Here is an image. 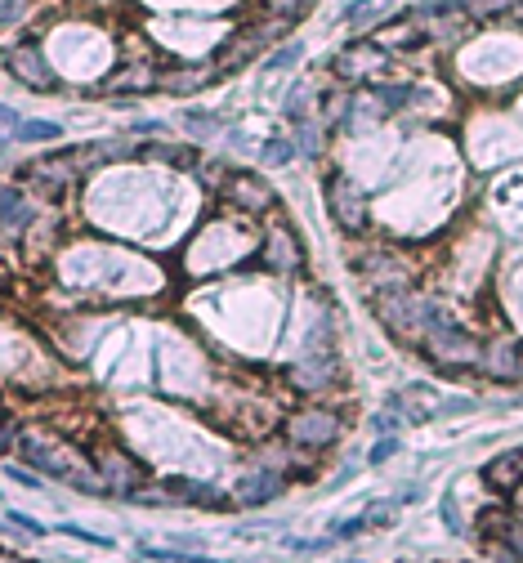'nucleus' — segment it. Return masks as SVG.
<instances>
[{
  "label": "nucleus",
  "mask_w": 523,
  "mask_h": 563,
  "mask_svg": "<svg viewBox=\"0 0 523 563\" xmlns=\"http://www.w3.org/2000/svg\"><path fill=\"white\" fill-rule=\"evenodd\" d=\"M421 349H425V358H430L434 367H443V371H470V367H479V353H483L479 340H474L470 331H461L456 322H448V318H434L430 327H425Z\"/></svg>",
  "instance_id": "1"
},
{
  "label": "nucleus",
  "mask_w": 523,
  "mask_h": 563,
  "mask_svg": "<svg viewBox=\"0 0 523 563\" xmlns=\"http://www.w3.org/2000/svg\"><path fill=\"white\" fill-rule=\"evenodd\" d=\"M376 309H380V322H385L398 340H421L425 327L439 318L434 300L430 295H421V291H385Z\"/></svg>",
  "instance_id": "2"
},
{
  "label": "nucleus",
  "mask_w": 523,
  "mask_h": 563,
  "mask_svg": "<svg viewBox=\"0 0 523 563\" xmlns=\"http://www.w3.org/2000/svg\"><path fill=\"white\" fill-rule=\"evenodd\" d=\"M291 32V23L287 18H260V23H251V27H242L237 36H228V45H220V54H215V63L211 68L228 76V72H237V68H246V63L255 59V54L264 50V45H273V41H282V36Z\"/></svg>",
  "instance_id": "3"
},
{
  "label": "nucleus",
  "mask_w": 523,
  "mask_h": 563,
  "mask_svg": "<svg viewBox=\"0 0 523 563\" xmlns=\"http://www.w3.org/2000/svg\"><path fill=\"white\" fill-rule=\"evenodd\" d=\"M340 434H345V421H340V412H331V407H300V412L287 416V443L304 447V452H327V447L340 443Z\"/></svg>",
  "instance_id": "4"
},
{
  "label": "nucleus",
  "mask_w": 523,
  "mask_h": 563,
  "mask_svg": "<svg viewBox=\"0 0 523 563\" xmlns=\"http://www.w3.org/2000/svg\"><path fill=\"white\" fill-rule=\"evenodd\" d=\"M23 179L36 188V193H45V197H68L72 184L81 179V161H76V152H72V157H68V152H50V157L27 161Z\"/></svg>",
  "instance_id": "5"
},
{
  "label": "nucleus",
  "mask_w": 523,
  "mask_h": 563,
  "mask_svg": "<svg viewBox=\"0 0 523 563\" xmlns=\"http://www.w3.org/2000/svg\"><path fill=\"white\" fill-rule=\"evenodd\" d=\"M90 461H94V470L103 474V483H108V496H126L130 501V492L144 488V465H139L130 452H121L117 443L94 447Z\"/></svg>",
  "instance_id": "6"
},
{
  "label": "nucleus",
  "mask_w": 523,
  "mask_h": 563,
  "mask_svg": "<svg viewBox=\"0 0 523 563\" xmlns=\"http://www.w3.org/2000/svg\"><path fill=\"white\" fill-rule=\"evenodd\" d=\"M327 215L336 219V228H345V233H363L367 228V193H363V184H354L349 175H331L327 179Z\"/></svg>",
  "instance_id": "7"
},
{
  "label": "nucleus",
  "mask_w": 523,
  "mask_h": 563,
  "mask_svg": "<svg viewBox=\"0 0 523 563\" xmlns=\"http://www.w3.org/2000/svg\"><path fill=\"white\" fill-rule=\"evenodd\" d=\"M5 68H9V76H14L18 85H27V90H36V94H54V90H59V76H54V68L45 63L41 45H32V41L5 50Z\"/></svg>",
  "instance_id": "8"
},
{
  "label": "nucleus",
  "mask_w": 523,
  "mask_h": 563,
  "mask_svg": "<svg viewBox=\"0 0 523 563\" xmlns=\"http://www.w3.org/2000/svg\"><path fill=\"white\" fill-rule=\"evenodd\" d=\"M220 193H224V202L233 206V211H242L246 219L278 211V193H273V184H264L260 175H228L220 184Z\"/></svg>",
  "instance_id": "9"
},
{
  "label": "nucleus",
  "mask_w": 523,
  "mask_h": 563,
  "mask_svg": "<svg viewBox=\"0 0 523 563\" xmlns=\"http://www.w3.org/2000/svg\"><path fill=\"white\" fill-rule=\"evenodd\" d=\"M260 264H264L269 273H282V278L300 273V269H304V246H300V237L291 233L287 224H273L269 233H264V242H260Z\"/></svg>",
  "instance_id": "10"
},
{
  "label": "nucleus",
  "mask_w": 523,
  "mask_h": 563,
  "mask_svg": "<svg viewBox=\"0 0 523 563\" xmlns=\"http://www.w3.org/2000/svg\"><path fill=\"white\" fill-rule=\"evenodd\" d=\"M385 63H389L385 45H380V41H358V45H349L336 63H331V72H336L340 81H372V76L385 72Z\"/></svg>",
  "instance_id": "11"
},
{
  "label": "nucleus",
  "mask_w": 523,
  "mask_h": 563,
  "mask_svg": "<svg viewBox=\"0 0 523 563\" xmlns=\"http://www.w3.org/2000/svg\"><path fill=\"white\" fill-rule=\"evenodd\" d=\"M358 273H363L367 286H372L376 295H385V291H407V286H412V269H407V264L398 260L394 251H372V255H363V260H358Z\"/></svg>",
  "instance_id": "12"
},
{
  "label": "nucleus",
  "mask_w": 523,
  "mask_h": 563,
  "mask_svg": "<svg viewBox=\"0 0 523 563\" xmlns=\"http://www.w3.org/2000/svg\"><path fill=\"white\" fill-rule=\"evenodd\" d=\"M479 371L492 380H501V385H515V380H523V353L510 336H497L488 340L479 353Z\"/></svg>",
  "instance_id": "13"
},
{
  "label": "nucleus",
  "mask_w": 523,
  "mask_h": 563,
  "mask_svg": "<svg viewBox=\"0 0 523 563\" xmlns=\"http://www.w3.org/2000/svg\"><path fill=\"white\" fill-rule=\"evenodd\" d=\"M282 492H287V474H282V470H269V465H260V470H246V479L237 483V496H233V501L242 505V510H260V505L278 501Z\"/></svg>",
  "instance_id": "14"
},
{
  "label": "nucleus",
  "mask_w": 523,
  "mask_h": 563,
  "mask_svg": "<svg viewBox=\"0 0 523 563\" xmlns=\"http://www.w3.org/2000/svg\"><path fill=\"white\" fill-rule=\"evenodd\" d=\"M336 376H340V367H336L331 353H309V358L291 362V371H287V380L300 389V394H318V389L336 385Z\"/></svg>",
  "instance_id": "15"
},
{
  "label": "nucleus",
  "mask_w": 523,
  "mask_h": 563,
  "mask_svg": "<svg viewBox=\"0 0 523 563\" xmlns=\"http://www.w3.org/2000/svg\"><path fill=\"white\" fill-rule=\"evenodd\" d=\"M32 224H36V211L27 202V193L14 184H0V237H23Z\"/></svg>",
  "instance_id": "16"
},
{
  "label": "nucleus",
  "mask_w": 523,
  "mask_h": 563,
  "mask_svg": "<svg viewBox=\"0 0 523 563\" xmlns=\"http://www.w3.org/2000/svg\"><path fill=\"white\" fill-rule=\"evenodd\" d=\"M103 90H108V94H148V90H161V76L144 59V63H130V68L112 72L108 81H103Z\"/></svg>",
  "instance_id": "17"
},
{
  "label": "nucleus",
  "mask_w": 523,
  "mask_h": 563,
  "mask_svg": "<svg viewBox=\"0 0 523 563\" xmlns=\"http://www.w3.org/2000/svg\"><path fill=\"white\" fill-rule=\"evenodd\" d=\"M483 479H488V488H497V492L523 488V447H515V452H501L497 461L483 470Z\"/></svg>",
  "instance_id": "18"
},
{
  "label": "nucleus",
  "mask_w": 523,
  "mask_h": 563,
  "mask_svg": "<svg viewBox=\"0 0 523 563\" xmlns=\"http://www.w3.org/2000/svg\"><path fill=\"white\" fill-rule=\"evenodd\" d=\"M376 41L385 45V50H412L416 41H425L421 18H389V23L376 32Z\"/></svg>",
  "instance_id": "19"
},
{
  "label": "nucleus",
  "mask_w": 523,
  "mask_h": 563,
  "mask_svg": "<svg viewBox=\"0 0 523 563\" xmlns=\"http://www.w3.org/2000/svg\"><path fill=\"white\" fill-rule=\"evenodd\" d=\"M211 81H220V72H215V68H193V72L161 76V90H166V94H197V90H206Z\"/></svg>",
  "instance_id": "20"
},
{
  "label": "nucleus",
  "mask_w": 523,
  "mask_h": 563,
  "mask_svg": "<svg viewBox=\"0 0 523 563\" xmlns=\"http://www.w3.org/2000/svg\"><path fill=\"white\" fill-rule=\"evenodd\" d=\"M322 148H327V130L313 117H300L296 121V152L300 157H322Z\"/></svg>",
  "instance_id": "21"
},
{
  "label": "nucleus",
  "mask_w": 523,
  "mask_h": 563,
  "mask_svg": "<svg viewBox=\"0 0 523 563\" xmlns=\"http://www.w3.org/2000/svg\"><path fill=\"white\" fill-rule=\"evenodd\" d=\"M139 152L152 157V161H166V166H179V170L197 166V152L193 148H175V143H139Z\"/></svg>",
  "instance_id": "22"
},
{
  "label": "nucleus",
  "mask_w": 523,
  "mask_h": 563,
  "mask_svg": "<svg viewBox=\"0 0 523 563\" xmlns=\"http://www.w3.org/2000/svg\"><path fill=\"white\" fill-rule=\"evenodd\" d=\"M345 18L354 27H372L380 18H394V14H389V5H376V0H354V5L345 9Z\"/></svg>",
  "instance_id": "23"
},
{
  "label": "nucleus",
  "mask_w": 523,
  "mask_h": 563,
  "mask_svg": "<svg viewBox=\"0 0 523 563\" xmlns=\"http://www.w3.org/2000/svg\"><path fill=\"white\" fill-rule=\"evenodd\" d=\"M376 94H380V108H385V112H403L407 103L416 99L412 85H376Z\"/></svg>",
  "instance_id": "24"
},
{
  "label": "nucleus",
  "mask_w": 523,
  "mask_h": 563,
  "mask_svg": "<svg viewBox=\"0 0 523 563\" xmlns=\"http://www.w3.org/2000/svg\"><path fill=\"white\" fill-rule=\"evenodd\" d=\"M291 157H296V139H264V148H260L264 166H287Z\"/></svg>",
  "instance_id": "25"
},
{
  "label": "nucleus",
  "mask_w": 523,
  "mask_h": 563,
  "mask_svg": "<svg viewBox=\"0 0 523 563\" xmlns=\"http://www.w3.org/2000/svg\"><path fill=\"white\" fill-rule=\"evenodd\" d=\"M220 126H224V121L215 117V112H184V130L193 139H211Z\"/></svg>",
  "instance_id": "26"
},
{
  "label": "nucleus",
  "mask_w": 523,
  "mask_h": 563,
  "mask_svg": "<svg viewBox=\"0 0 523 563\" xmlns=\"http://www.w3.org/2000/svg\"><path fill=\"white\" fill-rule=\"evenodd\" d=\"M59 135L63 130L54 126V121H23V126H18V139L23 143H54Z\"/></svg>",
  "instance_id": "27"
},
{
  "label": "nucleus",
  "mask_w": 523,
  "mask_h": 563,
  "mask_svg": "<svg viewBox=\"0 0 523 563\" xmlns=\"http://www.w3.org/2000/svg\"><path fill=\"white\" fill-rule=\"evenodd\" d=\"M300 63V41H287L282 50H273L269 59H264V72H287Z\"/></svg>",
  "instance_id": "28"
},
{
  "label": "nucleus",
  "mask_w": 523,
  "mask_h": 563,
  "mask_svg": "<svg viewBox=\"0 0 523 563\" xmlns=\"http://www.w3.org/2000/svg\"><path fill=\"white\" fill-rule=\"evenodd\" d=\"M515 9V0H461V14L470 18H492V14H506Z\"/></svg>",
  "instance_id": "29"
},
{
  "label": "nucleus",
  "mask_w": 523,
  "mask_h": 563,
  "mask_svg": "<svg viewBox=\"0 0 523 563\" xmlns=\"http://www.w3.org/2000/svg\"><path fill=\"white\" fill-rule=\"evenodd\" d=\"M313 0H264V9H269L273 18H287V23H296V18L309 14Z\"/></svg>",
  "instance_id": "30"
},
{
  "label": "nucleus",
  "mask_w": 523,
  "mask_h": 563,
  "mask_svg": "<svg viewBox=\"0 0 523 563\" xmlns=\"http://www.w3.org/2000/svg\"><path fill=\"white\" fill-rule=\"evenodd\" d=\"M304 99H318V90H313V85H304V81H300L296 90H291L287 99H282V112H287L291 121H300V117H304Z\"/></svg>",
  "instance_id": "31"
},
{
  "label": "nucleus",
  "mask_w": 523,
  "mask_h": 563,
  "mask_svg": "<svg viewBox=\"0 0 523 563\" xmlns=\"http://www.w3.org/2000/svg\"><path fill=\"white\" fill-rule=\"evenodd\" d=\"M394 505L398 501H372L367 505V514H363V523L367 528H389V523H394Z\"/></svg>",
  "instance_id": "32"
},
{
  "label": "nucleus",
  "mask_w": 523,
  "mask_h": 563,
  "mask_svg": "<svg viewBox=\"0 0 523 563\" xmlns=\"http://www.w3.org/2000/svg\"><path fill=\"white\" fill-rule=\"evenodd\" d=\"M18 126H23V121H18V112L0 103V148H5L9 139H18Z\"/></svg>",
  "instance_id": "33"
},
{
  "label": "nucleus",
  "mask_w": 523,
  "mask_h": 563,
  "mask_svg": "<svg viewBox=\"0 0 523 563\" xmlns=\"http://www.w3.org/2000/svg\"><path fill=\"white\" fill-rule=\"evenodd\" d=\"M287 550H291V555H327L331 541H327V537H318V541H304V537H296V541H287Z\"/></svg>",
  "instance_id": "34"
},
{
  "label": "nucleus",
  "mask_w": 523,
  "mask_h": 563,
  "mask_svg": "<svg viewBox=\"0 0 523 563\" xmlns=\"http://www.w3.org/2000/svg\"><path fill=\"white\" fill-rule=\"evenodd\" d=\"M32 9V0H0V27H9V23H18V18Z\"/></svg>",
  "instance_id": "35"
},
{
  "label": "nucleus",
  "mask_w": 523,
  "mask_h": 563,
  "mask_svg": "<svg viewBox=\"0 0 523 563\" xmlns=\"http://www.w3.org/2000/svg\"><path fill=\"white\" fill-rule=\"evenodd\" d=\"M394 452H398V438H394V434H380V443L372 447V456H367V461H372V465H385Z\"/></svg>",
  "instance_id": "36"
},
{
  "label": "nucleus",
  "mask_w": 523,
  "mask_h": 563,
  "mask_svg": "<svg viewBox=\"0 0 523 563\" xmlns=\"http://www.w3.org/2000/svg\"><path fill=\"white\" fill-rule=\"evenodd\" d=\"M14 447H18V421L14 416H5V421H0V456L14 452Z\"/></svg>",
  "instance_id": "37"
},
{
  "label": "nucleus",
  "mask_w": 523,
  "mask_h": 563,
  "mask_svg": "<svg viewBox=\"0 0 523 563\" xmlns=\"http://www.w3.org/2000/svg\"><path fill=\"white\" fill-rule=\"evenodd\" d=\"M63 532L76 537V541H85V546H112L108 537H99V532H90V528H76V523H63Z\"/></svg>",
  "instance_id": "38"
},
{
  "label": "nucleus",
  "mask_w": 523,
  "mask_h": 563,
  "mask_svg": "<svg viewBox=\"0 0 523 563\" xmlns=\"http://www.w3.org/2000/svg\"><path fill=\"white\" fill-rule=\"evenodd\" d=\"M443 523H448L452 532H461V514H456V496L452 492L443 496Z\"/></svg>",
  "instance_id": "39"
},
{
  "label": "nucleus",
  "mask_w": 523,
  "mask_h": 563,
  "mask_svg": "<svg viewBox=\"0 0 523 563\" xmlns=\"http://www.w3.org/2000/svg\"><path fill=\"white\" fill-rule=\"evenodd\" d=\"M9 523H18V528H23V532H32V537H45V523H36V519H27V514H9Z\"/></svg>",
  "instance_id": "40"
}]
</instances>
